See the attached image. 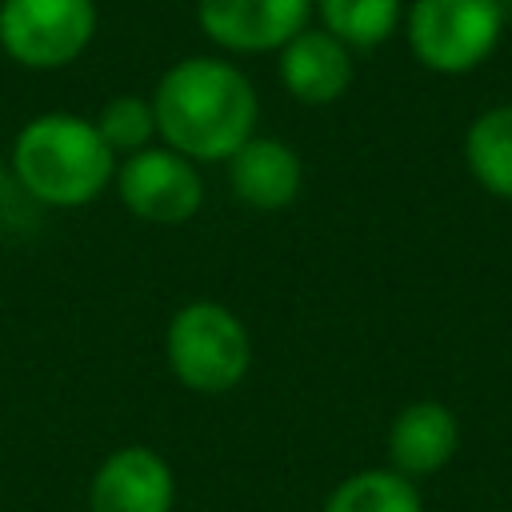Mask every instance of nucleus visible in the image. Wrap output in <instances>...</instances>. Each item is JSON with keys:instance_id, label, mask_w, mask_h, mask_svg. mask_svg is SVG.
<instances>
[{"instance_id": "1", "label": "nucleus", "mask_w": 512, "mask_h": 512, "mask_svg": "<svg viewBox=\"0 0 512 512\" xmlns=\"http://www.w3.org/2000/svg\"><path fill=\"white\" fill-rule=\"evenodd\" d=\"M156 132L188 160H228L256 128V88L248 76L216 56L172 64L152 92Z\"/></svg>"}, {"instance_id": "2", "label": "nucleus", "mask_w": 512, "mask_h": 512, "mask_svg": "<svg viewBox=\"0 0 512 512\" xmlns=\"http://www.w3.org/2000/svg\"><path fill=\"white\" fill-rule=\"evenodd\" d=\"M12 168L32 200L48 208H80L116 180V152L104 144L92 120L44 112L20 128Z\"/></svg>"}, {"instance_id": "3", "label": "nucleus", "mask_w": 512, "mask_h": 512, "mask_svg": "<svg viewBox=\"0 0 512 512\" xmlns=\"http://www.w3.org/2000/svg\"><path fill=\"white\" fill-rule=\"evenodd\" d=\"M164 352L172 376L204 396L232 392L252 368V336L244 320L216 300L176 308L164 332Z\"/></svg>"}, {"instance_id": "4", "label": "nucleus", "mask_w": 512, "mask_h": 512, "mask_svg": "<svg viewBox=\"0 0 512 512\" xmlns=\"http://www.w3.org/2000/svg\"><path fill=\"white\" fill-rule=\"evenodd\" d=\"M504 32V0H416L408 8V44L432 72L476 68Z\"/></svg>"}, {"instance_id": "5", "label": "nucleus", "mask_w": 512, "mask_h": 512, "mask_svg": "<svg viewBox=\"0 0 512 512\" xmlns=\"http://www.w3.org/2000/svg\"><path fill=\"white\" fill-rule=\"evenodd\" d=\"M96 32L92 0H0V48L24 68L72 64Z\"/></svg>"}, {"instance_id": "6", "label": "nucleus", "mask_w": 512, "mask_h": 512, "mask_svg": "<svg viewBox=\"0 0 512 512\" xmlns=\"http://www.w3.org/2000/svg\"><path fill=\"white\" fill-rule=\"evenodd\" d=\"M124 208L148 224H184L204 204V180L176 148H140L116 168Z\"/></svg>"}, {"instance_id": "7", "label": "nucleus", "mask_w": 512, "mask_h": 512, "mask_svg": "<svg viewBox=\"0 0 512 512\" xmlns=\"http://www.w3.org/2000/svg\"><path fill=\"white\" fill-rule=\"evenodd\" d=\"M312 0H196L200 28L232 52H272L304 32Z\"/></svg>"}, {"instance_id": "8", "label": "nucleus", "mask_w": 512, "mask_h": 512, "mask_svg": "<svg viewBox=\"0 0 512 512\" xmlns=\"http://www.w3.org/2000/svg\"><path fill=\"white\" fill-rule=\"evenodd\" d=\"M176 480L148 444L116 448L100 460L88 484V512H172Z\"/></svg>"}, {"instance_id": "9", "label": "nucleus", "mask_w": 512, "mask_h": 512, "mask_svg": "<svg viewBox=\"0 0 512 512\" xmlns=\"http://www.w3.org/2000/svg\"><path fill=\"white\" fill-rule=\"evenodd\" d=\"M228 180L240 204L256 212H276L296 200L304 168H300V156L284 140L252 136L228 156Z\"/></svg>"}, {"instance_id": "10", "label": "nucleus", "mask_w": 512, "mask_h": 512, "mask_svg": "<svg viewBox=\"0 0 512 512\" xmlns=\"http://www.w3.org/2000/svg\"><path fill=\"white\" fill-rule=\"evenodd\" d=\"M280 80L300 104H332L352 84V56L332 32H300L280 48Z\"/></svg>"}, {"instance_id": "11", "label": "nucleus", "mask_w": 512, "mask_h": 512, "mask_svg": "<svg viewBox=\"0 0 512 512\" xmlns=\"http://www.w3.org/2000/svg\"><path fill=\"white\" fill-rule=\"evenodd\" d=\"M456 444H460V424L436 400L408 404L388 428V456H392V468L404 476H428L444 468Z\"/></svg>"}, {"instance_id": "12", "label": "nucleus", "mask_w": 512, "mask_h": 512, "mask_svg": "<svg viewBox=\"0 0 512 512\" xmlns=\"http://www.w3.org/2000/svg\"><path fill=\"white\" fill-rule=\"evenodd\" d=\"M464 160L492 196L512 200V104L488 108L472 120L464 136Z\"/></svg>"}, {"instance_id": "13", "label": "nucleus", "mask_w": 512, "mask_h": 512, "mask_svg": "<svg viewBox=\"0 0 512 512\" xmlns=\"http://www.w3.org/2000/svg\"><path fill=\"white\" fill-rule=\"evenodd\" d=\"M324 512H424L416 484L396 468H364L332 488Z\"/></svg>"}, {"instance_id": "14", "label": "nucleus", "mask_w": 512, "mask_h": 512, "mask_svg": "<svg viewBox=\"0 0 512 512\" xmlns=\"http://www.w3.org/2000/svg\"><path fill=\"white\" fill-rule=\"evenodd\" d=\"M324 32L348 48H372L392 36L400 20V0H320Z\"/></svg>"}, {"instance_id": "15", "label": "nucleus", "mask_w": 512, "mask_h": 512, "mask_svg": "<svg viewBox=\"0 0 512 512\" xmlns=\"http://www.w3.org/2000/svg\"><path fill=\"white\" fill-rule=\"evenodd\" d=\"M96 128H100V136H104V144H108L112 152L132 156V152L148 148V140H152V132H156L152 100H140V96H116V100L104 104Z\"/></svg>"}, {"instance_id": "16", "label": "nucleus", "mask_w": 512, "mask_h": 512, "mask_svg": "<svg viewBox=\"0 0 512 512\" xmlns=\"http://www.w3.org/2000/svg\"><path fill=\"white\" fill-rule=\"evenodd\" d=\"M504 24H512V0H504Z\"/></svg>"}, {"instance_id": "17", "label": "nucleus", "mask_w": 512, "mask_h": 512, "mask_svg": "<svg viewBox=\"0 0 512 512\" xmlns=\"http://www.w3.org/2000/svg\"><path fill=\"white\" fill-rule=\"evenodd\" d=\"M0 192H4V172H0Z\"/></svg>"}]
</instances>
